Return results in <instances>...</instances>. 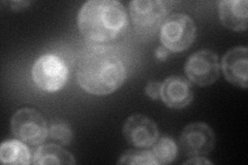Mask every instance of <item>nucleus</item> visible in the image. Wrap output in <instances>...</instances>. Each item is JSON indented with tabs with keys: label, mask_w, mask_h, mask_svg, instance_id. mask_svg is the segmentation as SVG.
Wrapping results in <instances>:
<instances>
[{
	"label": "nucleus",
	"mask_w": 248,
	"mask_h": 165,
	"mask_svg": "<svg viewBox=\"0 0 248 165\" xmlns=\"http://www.w3.org/2000/svg\"><path fill=\"white\" fill-rule=\"evenodd\" d=\"M30 4L29 1H12L10 2V5L13 11H21L24 10Z\"/></svg>",
	"instance_id": "obj_20"
},
{
	"label": "nucleus",
	"mask_w": 248,
	"mask_h": 165,
	"mask_svg": "<svg viewBox=\"0 0 248 165\" xmlns=\"http://www.w3.org/2000/svg\"><path fill=\"white\" fill-rule=\"evenodd\" d=\"M180 146L185 155L189 157H205L211 153L215 145L212 129L202 122L190 123L180 135Z\"/></svg>",
	"instance_id": "obj_8"
},
{
	"label": "nucleus",
	"mask_w": 248,
	"mask_h": 165,
	"mask_svg": "<svg viewBox=\"0 0 248 165\" xmlns=\"http://www.w3.org/2000/svg\"><path fill=\"white\" fill-rule=\"evenodd\" d=\"M173 5V1L165 0H134L129 2V13L135 29L142 34L156 32Z\"/></svg>",
	"instance_id": "obj_3"
},
{
	"label": "nucleus",
	"mask_w": 248,
	"mask_h": 165,
	"mask_svg": "<svg viewBox=\"0 0 248 165\" xmlns=\"http://www.w3.org/2000/svg\"><path fill=\"white\" fill-rule=\"evenodd\" d=\"M125 80L126 67L118 53L110 46H91L78 62V84L90 94L108 95L118 90Z\"/></svg>",
	"instance_id": "obj_1"
},
{
	"label": "nucleus",
	"mask_w": 248,
	"mask_h": 165,
	"mask_svg": "<svg viewBox=\"0 0 248 165\" xmlns=\"http://www.w3.org/2000/svg\"><path fill=\"white\" fill-rule=\"evenodd\" d=\"M118 164H137V165H155L156 160L151 152L148 151H127L124 153Z\"/></svg>",
	"instance_id": "obj_16"
},
{
	"label": "nucleus",
	"mask_w": 248,
	"mask_h": 165,
	"mask_svg": "<svg viewBox=\"0 0 248 165\" xmlns=\"http://www.w3.org/2000/svg\"><path fill=\"white\" fill-rule=\"evenodd\" d=\"M185 74L192 83L202 87L214 84L220 75L218 56L210 50L195 53L186 62Z\"/></svg>",
	"instance_id": "obj_7"
},
{
	"label": "nucleus",
	"mask_w": 248,
	"mask_h": 165,
	"mask_svg": "<svg viewBox=\"0 0 248 165\" xmlns=\"http://www.w3.org/2000/svg\"><path fill=\"white\" fill-rule=\"evenodd\" d=\"M127 23L125 9L116 0L87 1L78 15V27L82 35L96 43H106L119 36Z\"/></svg>",
	"instance_id": "obj_2"
},
{
	"label": "nucleus",
	"mask_w": 248,
	"mask_h": 165,
	"mask_svg": "<svg viewBox=\"0 0 248 165\" xmlns=\"http://www.w3.org/2000/svg\"><path fill=\"white\" fill-rule=\"evenodd\" d=\"M170 55V51L168 49H166L164 45H160L155 51V57H156L158 60L160 61H165L168 56Z\"/></svg>",
	"instance_id": "obj_19"
},
{
	"label": "nucleus",
	"mask_w": 248,
	"mask_h": 165,
	"mask_svg": "<svg viewBox=\"0 0 248 165\" xmlns=\"http://www.w3.org/2000/svg\"><path fill=\"white\" fill-rule=\"evenodd\" d=\"M68 69L64 61L55 55H44L32 67V78L38 88L46 92H57L67 81Z\"/></svg>",
	"instance_id": "obj_6"
},
{
	"label": "nucleus",
	"mask_w": 248,
	"mask_h": 165,
	"mask_svg": "<svg viewBox=\"0 0 248 165\" xmlns=\"http://www.w3.org/2000/svg\"><path fill=\"white\" fill-rule=\"evenodd\" d=\"M221 67L224 76L231 84L247 88L248 50L246 46H236L229 50L222 58Z\"/></svg>",
	"instance_id": "obj_10"
},
{
	"label": "nucleus",
	"mask_w": 248,
	"mask_h": 165,
	"mask_svg": "<svg viewBox=\"0 0 248 165\" xmlns=\"http://www.w3.org/2000/svg\"><path fill=\"white\" fill-rule=\"evenodd\" d=\"M123 135L127 143L136 148H149L157 140V125L150 118L141 114L130 116L123 126Z\"/></svg>",
	"instance_id": "obj_9"
},
{
	"label": "nucleus",
	"mask_w": 248,
	"mask_h": 165,
	"mask_svg": "<svg viewBox=\"0 0 248 165\" xmlns=\"http://www.w3.org/2000/svg\"><path fill=\"white\" fill-rule=\"evenodd\" d=\"M12 131L23 143L30 146L43 144L49 135L44 116L33 108H21L12 118Z\"/></svg>",
	"instance_id": "obj_5"
},
{
	"label": "nucleus",
	"mask_w": 248,
	"mask_h": 165,
	"mask_svg": "<svg viewBox=\"0 0 248 165\" xmlns=\"http://www.w3.org/2000/svg\"><path fill=\"white\" fill-rule=\"evenodd\" d=\"M196 24L188 15L177 13L167 18L160 28L161 45L170 52L187 50L195 42Z\"/></svg>",
	"instance_id": "obj_4"
},
{
	"label": "nucleus",
	"mask_w": 248,
	"mask_h": 165,
	"mask_svg": "<svg viewBox=\"0 0 248 165\" xmlns=\"http://www.w3.org/2000/svg\"><path fill=\"white\" fill-rule=\"evenodd\" d=\"M160 89H161V83L152 81V82H149L148 85L146 86L145 93L146 95L150 97L152 100H156L160 97Z\"/></svg>",
	"instance_id": "obj_18"
},
{
	"label": "nucleus",
	"mask_w": 248,
	"mask_h": 165,
	"mask_svg": "<svg viewBox=\"0 0 248 165\" xmlns=\"http://www.w3.org/2000/svg\"><path fill=\"white\" fill-rule=\"evenodd\" d=\"M32 164H75L74 156L57 145L48 144L41 146L35 151Z\"/></svg>",
	"instance_id": "obj_13"
},
{
	"label": "nucleus",
	"mask_w": 248,
	"mask_h": 165,
	"mask_svg": "<svg viewBox=\"0 0 248 165\" xmlns=\"http://www.w3.org/2000/svg\"><path fill=\"white\" fill-rule=\"evenodd\" d=\"M219 18L223 26L234 31H244L248 25L246 0H222L218 6Z\"/></svg>",
	"instance_id": "obj_12"
},
{
	"label": "nucleus",
	"mask_w": 248,
	"mask_h": 165,
	"mask_svg": "<svg viewBox=\"0 0 248 165\" xmlns=\"http://www.w3.org/2000/svg\"><path fill=\"white\" fill-rule=\"evenodd\" d=\"M160 99L170 108H183L193 99L188 81L182 76H170L161 83Z\"/></svg>",
	"instance_id": "obj_11"
},
{
	"label": "nucleus",
	"mask_w": 248,
	"mask_h": 165,
	"mask_svg": "<svg viewBox=\"0 0 248 165\" xmlns=\"http://www.w3.org/2000/svg\"><path fill=\"white\" fill-rule=\"evenodd\" d=\"M184 164H212V162L205 159V157H192V159L187 160Z\"/></svg>",
	"instance_id": "obj_21"
},
{
	"label": "nucleus",
	"mask_w": 248,
	"mask_h": 165,
	"mask_svg": "<svg viewBox=\"0 0 248 165\" xmlns=\"http://www.w3.org/2000/svg\"><path fill=\"white\" fill-rule=\"evenodd\" d=\"M49 135L61 145H69L73 139V131L64 121H54L49 129Z\"/></svg>",
	"instance_id": "obj_17"
},
{
	"label": "nucleus",
	"mask_w": 248,
	"mask_h": 165,
	"mask_svg": "<svg viewBox=\"0 0 248 165\" xmlns=\"http://www.w3.org/2000/svg\"><path fill=\"white\" fill-rule=\"evenodd\" d=\"M0 160L4 164H30L29 149L19 140H7L0 147Z\"/></svg>",
	"instance_id": "obj_14"
},
{
	"label": "nucleus",
	"mask_w": 248,
	"mask_h": 165,
	"mask_svg": "<svg viewBox=\"0 0 248 165\" xmlns=\"http://www.w3.org/2000/svg\"><path fill=\"white\" fill-rule=\"evenodd\" d=\"M151 153L157 164H169L175 160L178 148L172 138L164 136L155 141Z\"/></svg>",
	"instance_id": "obj_15"
}]
</instances>
